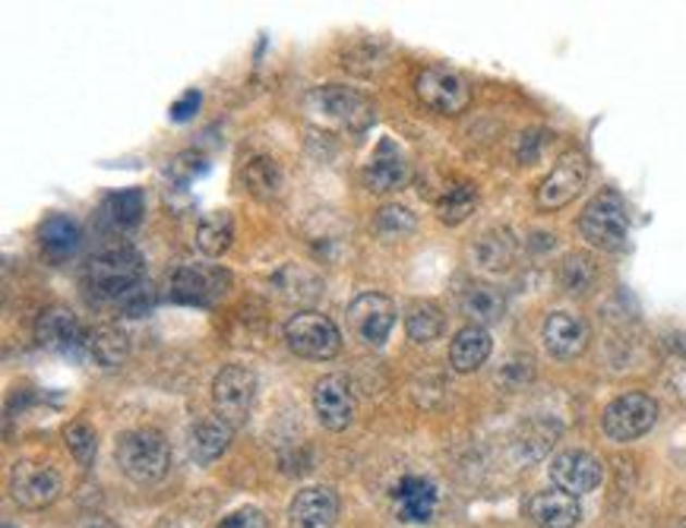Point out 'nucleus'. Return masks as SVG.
<instances>
[{"label": "nucleus", "mask_w": 686, "mask_h": 528, "mask_svg": "<svg viewBox=\"0 0 686 528\" xmlns=\"http://www.w3.org/2000/svg\"><path fill=\"white\" fill-rule=\"evenodd\" d=\"M471 254H475V263L481 266V269L497 272V269H506V266L513 263V254H516V241H513V234L510 232H500V229H493V232L481 234V237L475 241Z\"/></svg>", "instance_id": "nucleus-27"}, {"label": "nucleus", "mask_w": 686, "mask_h": 528, "mask_svg": "<svg viewBox=\"0 0 686 528\" xmlns=\"http://www.w3.org/2000/svg\"><path fill=\"white\" fill-rule=\"evenodd\" d=\"M152 304H156V297H152V288H149V285L133 288L131 295L121 300V307H124V314H127V317H143V314H149V310H152Z\"/></svg>", "instance_id": "nucleus-35"}, {"label": "nucleus", "mask_w": 686, "mask_h": 528, "mask_svg": "<svg viewBox=\"0 0 686 528\" xmlns=\"http://www.w3.org/2000/svg\"><path fill=\"white\" fill-rule=\"evenodd\" d=\"M339 519V496L329 488H304L289 506L292 528H332Z\"/></svg>", "instance_id": "nucleus-17"}, {"label": "nucleus", "mask_w": 686, "mask_h": 528, "mask_svg": "<svg viewBox=\"0 0 686 528\" xmlns=\"http://www.w3.org/2000/svg\"><path fill=\"white\" fill-rule=\"evenodd\" d=\"M443 327H446L443 310H440L433 300L415 304V307L408 310V317H405V332H408V339H412L415 345H430V342H437V339L443 335Z\"/></svg>", "instance_id": "nucleus-28"}, {"label": "nucleus", "mask_w": 686, "mask_h": 528, "mask_svg": "<svg viewBox=\"0 0 686 528\" xmlns=\"http://www.w3.org/2000/svg\"><path fill=\"white\" fill-rule=\"evenodd\" d=\"M654 421H658V402L646 393H626L604 408L601 430L614 443H629V440H639L642 433H649Z\"/></svg>", "instance_id": "nucleus-7"}, {"label": "nucleus", "mask_w": 686, "mask_h": 528, "mask_svg": "<svg viewBox=\"0 0 686 528\" xmlns=\"http://www.w3.org/2000/svg\"><path fill=\"white\" fill-rule=\"evenodd\" d=\"M538 146H541V136H538V133H523L519 159H523V162H535V159H538Z\"/></svg>", "instance_id": "nucleus-38"}, {"label": "nucleus", "mask_w": 686, "mask_h": 528, "mask_svg": "<svg viewBox=\"0 0 686 528\" xmlns=\"http://www.w3.org/2000/svg\"><path fill=\"white\" fill-rule=\"evenodd\" d=\"M395 500L402 523H427L437 509V488L425 478H402L395 488Z\"/></svg>", "instance_id": "nucleus-20"}, {"label": "nucleus", "mask_w": 686, "mask_h": 528, "mask_svg": "<svg viewBox=\"0 0 686 528\" xmlns=\"http://www.w3.org/2000/svg\"><path fill=\"white\" fill-rule=\"evenodd\" d=\"M525 513H528V519L535 526L541 528H573L579 526V519H583L579 500L563 494V491H541V494H535L528 500Z\"/></svg>", "instance_id": "nucleus-19"}, {"label": "nucleus", "mask_w": 686, "mask_h": 528, "mask_svg": "<svg viewBox=\"0 0 686 528\" xmlns=\"http://www.w3.org/2000/svg\"><path fill=\"white\" fill-rule=\"evenodd\" d=\"M310 101L320 105L323 118L342 124V127H352V131H364L370 121H373V105L364 99L355 89H345V86H327V89H317Z\"/></svg>", "instance_id": "nucleus-15"}, {"label": "nucleus", "mask_w": 686, "mask_h": 528, "mask_svg": "<svg viewBox=\"0 0 686 528\" xmlns=\"http://www.w3.org/2000/svg\"><path fill=\"white\" fill-rule=\"evenodd\" d=\"M216 528H272V523L262 516L260 509H237V513L225 516Z\"/></svg>", "instance_id": "nucleus-36"}, {"label": "nucleus", "mask_w": 686, "mask_h": 528, "mask_svg": "<svg viewBox=\"0 0 686 528\" xmlns=\"http://www.w3.org/2000/svg\"><path fill=\"white\" fill-rule=\"evenodd\" d=\"M551 481H554L556 491H563V494L569 496H586L591 494L598 484H601V478H604V468L601 463L586 453V450H566V453H560L551 459Z\"/></svg>", "instance_id": "nucleus-13"}, {"label": "nucleus", "mask_w": 686, "mask_h": 528, "mask_svg": "<svg viewBox=\"0 0 686 528\" xmlns=\"http://www.w3.org/2000/svg\"><path fill=\"white\" fill-rule=\"evenodd\" d=\"M10 491L23 509H45L61 496V475L45 463H16Z\"/></svg>", "instance_id": "nucleus-12"}, {"label": "nucleus", "mask_w": 686, "mask_h": 528, "mask_svg": "<svg viewBox=\"0 0 686 528\" xmlns=\"http://www.w3.org/2000/svg\"><path fill=\"white\" fill-rule=\"evenodd\" d=\"M541 339H544V348L551 358H560V361H573L579 358L588 348V327L583 317L576 314H566V310H556L544 320V330H541Z\"/></svg>", "instance_id": "nucleus-16"}, {"label": "nucleus", "mask_w": 686, "mask_h": 528, "mask_svg": "<svg viewBox=\"0 0 686 528\" xmlns=\"http://www.w3.org/2000/svg\"><path fill=\"white\" fill-rule=\"evenodd\" d=\"M345 320L358 342L377 348L390 339L392 327H395V304H392V297L380 295V292H364L348 304Z\"/></svg>", "instance_id": "nucleus-9"}, {"label": "nucleus", "mask_w": 686, "mask_h": 528, "mask_svg": "<svg viewBox=\"0 0 686 528\" xmlns=\"http://www.w3.org/2000/svg\"><path fill=\"white\" fill-rule=\"evenodd\" d=\"M231 275L222 266H181L168 279V297L174 304H191V307H209L229 292Z\"/></svg>", "instance_id": "nucleus-6"}, {"label": "nucleus", "mask_w": 686, "mask_h": 528, "mask_svg": "<svg viewBox=\"0 0 686 528\" xmlns=\"http://www.w3.org/2000/svg\"><path fill=\"white\" fill-rule=\"evenodd\" d=\"M64 443H66V450H70V456L76 459L79 465H93V459H96V453H98V437H96V430L89 428L86 421H73V425H66L64 430Z\"/></svg>", "instance_id": "nucleus-33"}, {"label": "nucleus", "mask_w": 686, "mask_h": 528, "mask_svg": "<svg viewBox=\"0 0 686 528\" xmlns=\"http://www.w3.org/2000/svg\"><path fill=\"white\" fill-rule=\"evenodd\" d=\"M89 355L101 367H121L127 361V355H131V339H127V332L118 330V327H101L89 339Z\"/></svg>", "instance_id": "nucleus-30"}, {"label": "nucleus", "mask_w": 686, "mask_h": 528, "mask_svg": "<svg viewBox=\"0 0 686 528\" xmlns=\"http://www.w3.org/2000/svg\"><path fill=\"white\" fill-rule=\"evenodd\" d=\"M490 348H493V342L485 327H465L456 332V339L450 345V364L456 373H475L490 358Z\"/></svg>", "instance_id": "nucleus-21"}, {"label": "nucleus", "mask_w": 686, "mask_h": 528, "mask_svg": "<svg viewBox=\"0 0 686 528\" xmlns=\"http://www.w3.org/2000/svg\"><path fill=\"white\" fill-rule=\"evenodd\" d=\"M244 181H247V191L260 199H279L282 197V187H285L282 168H279L275 159H269V156L250 159L247 168H244Z\"/></svg>", "instance_id": "nucleus-26"}, {"label": "nucleus", "mask_w": 686, "mask_h": 528, "mask_svg": "<svg viewBox=\"0 0 686 528\" xmlns=\"http://www.w3.org/2000/svg\"><path fill=\"white\" fill-rule=\"evenodd\" d=\"M114 459L136 484H156L171 468V446L159 430L139 428L118 437Z\"/></svg>", "instance_id": "nucleus-2"}, {"label": "nucleus", "mask_w": 686, "mask_h": 528, "mask_svg": "<svg viewBox=\"0 0 686 528\" xmlns=\"http://www.w3.org/2000/svg\"><path fill=\"white\" fill-rule=\"evenodd\" d=\"M415 89H418V99L425 101L430 111H437V114L456 118L471 105L468 83L458 76L456 70H446V66H427V70H421L418 79H415Z\"/></svg>", "instance_id": "nucleus-8"}, {"label": "nucleus", "mask_w": 686, "mask_h": 528, "mask_svg": "<svg viewBox=\"0 0 686 528\" xmlns=\"http://www.w3.org/2000/svg\"><path fill=\"white\" fill-rule=\"evenodd\" d=\"M257 398V373L244 364H229L212 380V405L216 418H222L231 428L247 425Z\"/></svg>", "instance_id": "nucleus-3"}, {"label": "nucleus", "mask_w": 686, "mask_h": 528, "mask_svg": "<svg viewBox=\"0 0 686 528\" xmlns=\"http://www.w3.org/2000/svg\"><path fill=\"white\" fill-rule=\"evenodd\" d=\"M143 212H146V197H143L139 187L121 191V194H111V197L105 199V219H108L114 229H121V232L136 229L139 219H143Z\"/></svg>", "instance_id": "nucleus-29"}, {"label": "nucleus", "mask_w": 686, "mask_h": 528, "mask_svg": "<svg viewBox=\"0 0 686 528\" xmlns=\"http://www.w3.org/2000/svg\"><path fill=\"white\" fill-rule=\"evenodd\" d=\"M184 162H187V152H184V156H177V159L171 162V168H181V165H184ZM203 168H206V165H187V171H191V177H194L196 171H203Z\"/></svg>", "instance_id": "nucleus-40"}, {"label": "nucleus", "mask_w": 686, "mask_h": 528, "mask_svg": "<svg viewBox=\"0 0 686 528\" xmlns=\"http://www.w3.org/2000/svg\"><path fill=\"white\" fill-rule=\"evenodd\" d=\"M364 177H367V187L373 194H390L408 181V162L392 139H380V146L373 149V156L367 162Z\"/></svg>", "instance_id": "nucleus-18"}, {"label": "nucleus", "mask_w": 686, "mask_h": 528, "mask_svg": "<svg viewBox=\"0 0 686 528\" xmlns=\"http://www.w3.org/2000/svg\"><path fill=\"white\" fill-rule=\"evenodd\" d=\"M588 181V159L583 152H566L554 168H551V174L541 181V187H538V206L541 209H563L566 202H573V199L583 194V187H586Z\"/></svg>", "instance_id": "nucleus-10"}, {"label": "nucleus", "mask_w": 686, "mask_h": 528, "mask_svg": "<svg viewBox=\"0 0 686 528\" xmlns=\"http://www.w3.org/2000/svg\"><path fill=\"white\" fill-rule=\"evenodd\" d=\"M76 528H118L111 519H105V516H86V519H79V526Z\"/></svg>", "instance_id": "nucleus-39"}, {"label": "nucleus", "mask_w": 686, "mask_h": 528, "mask_svg": "<svg viewBox=\"0 0 686 528\" xmlns=\"http://www.w3.org/2000/svg\"><path fill=\"white\" fill-rule=\"evenodd\" d=\"M595 282H598V269L586 254H569L560 266V285L566 295H588Z\"/></svg>", "instance_id": "nucleus-31"}, {"label": "nucleus", "mask_w": 686, "mask_h": 528, "mask_svg": "<svg viewBox=\"0 0 686 528\" xmlns=\"http://www.w3.org/2000/svg\"><path fill=\"white\" fill-rule=\"evenodd\" d=\"M35 339L41 348H51V352H61V355H73L79 358L86 348H89V332L86 327L64 310V307H51L45 310L38 320H35Z\"/></svg>", "instance_id": "nucleus-11"}, {"label": "nucleus", "mask_w": 686, "mask_h": 528, "mask_svg": "<svg viewBox=\"0 0 686 528\" xmlns=\"http://www.w3.org/2000/svg\"><path fill=\"white\" fill-rule=\"evenodd\" d=\"M579 232L591 247L598 250H621L626 244L629 232V219H626V206L617 194H598L586 206L583 219H579Z\"/></svg>", "instance_id": "nucleus-5"}, {"label": "nucleus", "mask_w": 686, "mask_h": 528, "mask_svg": "<svg viewBox=\"0 0 686 528\" xmlns=\"http://www.w3.org/2000/svg\"><path fill=\"white\" fill-rule=\"evenodd\" d=\"M139 285H143V257L127 244L105 247L86 263V288L101 300H124Z\"/></svg>", "instance_id": "nucleus-1"}, {"label": "nucleus", "mask_w": 686, "mask_h": 528, "mask_svg": "<svg viewBox=\"0 0 686 528\" xmlns=\"http://www.w3.org/2000/svg\"><path fill=\"white\" fill-rule=\"evenodd\" d=\"M285 342L294 355L310 358V361H329L339 355L342 348V335L335 330V323L317 314V310H301L285 323Z\"/></svg>", "instance_id": "nucleus-4"}, {"label": "nucleus", "mask_w": 686, "mask_h": 528, "mask_svg": "<svg viewBox=\"0 0 686 528\" xmlns=\"http://www.w3.org/2000/svg\"><path fill=\"white\" fill-rule=\"evenodd\" d=\"M199 101H203V96L196 89L184 93L181 99L171 105V121H191L196 114V108H199Z\"/></svg>", "instance_id": "nucleus-37"}, {"label": "nucleus", "mask_w": 686, "mask_h": 528, "mask_svg": "<svg viewBox=\"0 0 686 528\" xmlns=\"http://www.w3.org/2000/svg\"><path fill=\"white\" fill-rule=\"evenodd\" d=\"M76 247H79V225H76L73 219H66V216H51V219H45V225H41V250H45L54 263L73 257Z\"/></svg>", "instance_id": "nucleus-25"}, {"label": "nucleus", "mask_w": 686, "mask_h": 528, "mask_svg": "<svg viewBox=\"0 0 686 528\" xmlns=\"http://www.w3.org/2000/svg\"><path fill=\"white\" fill-rule=\"evenodd\" d=\"M231 433L234 428L225 425L222 418H209V421H199L191 433V456H194L199 465L216 463L231 443Z\"/></svg>", "instance_id": "nucleus-23"}, {"label": "nucleus", "mask_w": 686, "mask_h": 528, "mask_svg": "<svg viewBox=\"0 0 686 528\" xmlns=\"http://www.w3.org/2000/svg\"><path fill=\"white\" fill-rule=\"evenodd\" d=\"M314 412L327 430H345L355 421V396L352 383L342 373H327L314 386Z\"/></svg>", "instance_id": "nucleus-14"}, {"label": "nucleus", "mask_w": 686, "mask_h": 528, "mask_svg": "<svg viewBox=\"0 0 686 528\" xmlns=\"http://www.w3.org/2000/svg\"><path fill=\"white\" fill-rule=\"evenodd\" d=\"M475 206H478V191L471 187V184H456V187H450L440 202H437V216H440V222H446V225H462L471 212H475Z\"/></svg>", "instance_id": "nucleus-32"}, {"label": "nucleus", "mask_w": 686, "mask_h": 528, "mask_svg": "<svg viewBox=\"0 0 686 528\" xmlns=\"http://www.w3.org/2000/svg\"><path fill=\"white\" fill-rule=\"evenodd\" d=\"M196 247L206 254V257H222L234 241V219H231L229 209H212L199 219L196 225Z\"/></svg>", "instance_id": "nucleus-22"}, {"label": "nucleus", "mask_w": 686, "mask_h": 528, "mask_svg": "<svg viewBox=\"0 0 686 528\" xmlns=\"http://www.w3.org/2000/svg\"><path fill=\"white\" fill-rule=\"evenodd\" d=\"M377 232L387 237H405L415 232V216L405 206H383L377 212Z\"/></svg>", "instance_id": "nucleus-34"}, {"label": "nucleus", "mask_w": 686, "mask_h": 528, "mask_svg": "<svg viewBox=\"0 0 686 528\" xmlns=\"http://www.w3.org/2000/svg\"><path fill=\"white\" fill-rule=\"evenodd\" d=\"M503 310H506V297L493 285H471L462 295V314L471 320V327L488 330L490 323H497L503 317Z\"/></svg>", "instance_id": "nucleus-24"}]
</instances>
